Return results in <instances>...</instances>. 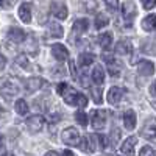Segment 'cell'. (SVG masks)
<instances>
[{
  "label": "cell",
  "mask_w": 156,
  "mask_h": 156,
  "mask_svg": "<svg viewBox=\"0 0 156 156\" xmlns=\"http://www.w3.org/2000/svg\"><path fill=\"white\" fill-rule=\"evenodd\" d=\"M64 101L67 103L69 106H78V108H86L87 106V97L78 90H69V92L64 95Z\"/></svg>",
  "instance_id": "cell-1"
},
{
  "label": "cell",
  "mask_w": 156,
  "mask_h": 156,
  "mask_svg": "<svg viewBox=\"0 0 156 156\" xmlns=\"http://www.w3.org/2000/svg\"><path fill=\"white\" fill-rule=\"evenodd\" d=\"M61 139L66 145H72V147L80 145V140H81L80 134H78V129H75L73 126H69V128L64 129L61 133Z\"/></svg>",
  "instance_id": "cell-2"
},
{
  "label": "cell",
  "mask_w": 156,
  "mask_h": 156,
  "mask_svg": "<svg viewBox=\"0 0 156 156\" xmlns=\"http://www.w3.org/2000/svg\"><path fill=\"white\" fill-rule=\"evenodd\" d=\"M136 5L133 2H126L122 8V20H123V25L125 27H131L133 22H134V16H136Z\"/></svg>",
  "instance_id": "cell-3"
},
{
  "label": "cell",
  "mask_w": 156,
  "mask_h": 156,
  "mask_svg": "<svg viewBox=\"0 0 156 156\" xmlns=\"http://www.w3.org/2000/svg\"><path fill=\"white\" fill-rule=\"evenodd\" d=\"M90 123H92V128L94 129H101L105 128L106 125V111L103 109H94L90 111Z\"/></svg>",
  "instance_id": "cell-4"
},
{
  "label": "cell",
  "mask_w": 156,
  "mask_h": 156,
  "mask_svg": "<svg viewBox=\"0 0 156 156\" xmlns=\"http://www.w3.org/2000/svg\"><path fill=\"white\" fill-rule=\"evenodd\" d=\"M140 134L148 140H156V119H153V117L147 119L140 129Z\"/></svg>",
  "instance_id": "cell-5"
},
{
  "label": "cell",
  "mask_w": 156,
  "mask_h": 156,
  "mask_svg": "<svg viewBox=\"0 0 156 156\" xmlns=\"http://www.w3.org/2000/svg\"><path fill=\"white\" fill-rule=\"evenodd\" d=\"M103 59H105V62L108 64V72H109V75L117 76V75L120 73V70H122V64L117 61L111 53H105V55H103Z\"/></svg>",
  "instance_id": "cell-6"
},
{
  "label": "cell",
  "mask_w": 156,
  "mask_h": 156,
  "mask_svg": "<svg viewBox=\"0 0 156 156\" xmlns=\"http://www.w3.org/2000/svg\"><path fill=\"white\" fill-rule=\"evenodd\" d=\"M0 92H2V95H3L6 100H9V98H12L14 95L19 94V86L12 81V80H6V81L3 83V86L0 87Z\"/></svg>",
  "instance_id": "cell-7"
},
{
  "label": "cell",
  "mask_w": 156,
  "mask_h": 156,
  "mask_svg": "<svg viewBox=\"0 0 156 156\" xmlns=\"http://www.w3.org/2000/svg\"><path fill=\"white\" fill-rule=\"evenodd\" d=\"M44 123H45V119L42 115H39V114H33V115H30L27 119V126H28L30 131H33V133L41 131Z\"/></svg>",
  "instance_id": "cell-8"
},
{
  "label": "cell",
  "mask_w": 156,
  "mask_h": 156,
  "mask_svg": "<svg viewBox=\"0 0 156 156\" xmlns=\"http://www.w3.org/2000/svg\"><path fill=\"white\" fill-rule=\"evenodd\" d=\"M136 142H137V139H136L134 136L126 137V139L122 142V145H120V151H122V154H125V156H134Z\"/></svg>",
  "instance_id": "cell-9"
},
{
  "label": "cell",
  "mask_w": 156,
  "mask_h": 156,
  "mask_svg": "<svg viewBox=\"0 0 156 156\" xmlns=\"http://www.w3.org/2000/svg\"><path fill=\"white\" fill-rule=\"evenodd\" d=\"M42 86H44V80L41 76H31V78H27V81H25V87H27L28 92L39 90Z\"/></svg>",
  "instance_id": "cell-10"
},
{
  "label": "cell",
  "mask_w": 156,
  "mask_h": 156,
  "mask_svg": "<svg viewBox=\"0 0 156 156\" xmlns=\"http://www.w3.org/2000/svg\"><path fill=\"white\" fill-rule=\"evenodd\" d=\"M51 55H53L55 59H58V61H64V59L69 58V50L62 44H55L51 47Z\"/></svg>",
  "instance_id": "cell-11"
},
{
  "label": "cell",
  "mask_w": 156,
  "mask_h": 156,
  "mask_svg": "<svg viewBox=\"0 0 156 156\" xmlns=\"http://www.w3.org/2000/svg\"><path fill=\"white\" fill-rule=\"evenodd\" d=\"M133 51V44L128 39H120L115 45V53L117 55H129Z\"/></svg>",
  "instance_id": "cell-12"
},
{
  "label": "cell",
  "mask_w": 156,
  "mask_h": 156,
  "mask_svg": "<svg viewBox=\"0 0 156 156\" xmlns=\"http://www.w3.org/2000/svg\"><path fill=\"white\" fill-rule=\"evenodd\" d=\"M51 14H53V17H56L59 20L67 19V8H66V5L55 2L53 5H51Z\"/></svg>",
  "instance_id": "cell-13"
},
{
  "label": "cell",
  "mask_w": 156,
  "mask_h": 156,
  "mask_svg": "<svg viewBox=\"0 0 156 156\" xmlns=\"http://www.w3.org/2000/svg\"><path fill=\"white\" fill-rule=\"evenodd\" d=\"M137 72L140 75H144V76H150V75L154 73V64L151 61H147V59L140 61L137 64Z\"/></svg>",
  "instance_id": "cell-14"
},
{
  "label": "cell",
  "mask_w": 156,
  "mask_h": 156,
  "mask_svg": "<svg viewBox=\"0 0 156 156\" xmlns=\"http://www.w3.org/2000/svg\"><path fill=\"white\" fill-rule=\"evenodd\" d=\"M122 97H123V90L120 87H117V86L109 87V90H108V101L111 103V105H117V103L122 100Z\"/></svg>",
  "instance_id": "cell-15"
},
{
  "label": "cell",
  "mask_w": 156,
  "mask_h": 156,
  "mask_svg": "<svg viewBox=\"0 0 156 156\" xmlns=\"http://www.w3.org/2000/svg\"><path fill=\"white\" fill-rule=\"evenodd\" d=\"M95 140V136H84L81 140H80V147L83 151H89V153H92L95 150V145H97V142Z\"/></svg>",
  "instance_id": "cell-16"
},
{
  "label": "cell",
  "mask_w": 156,
  "mask_h": 156,
  "mask_svg": "<svg viewBox=\"0 0 156 156\" xmlns=\"http://www.w3.org/2000/svg\"><path fill=\"white\" fill-rule=\"evenodd\" d=\"M19 17L23 23L31 22V5L30 3H22L19 6Z\"/></svg>",
  "instance_id": "cell-17"
},
{
  "label": "cell",
  "mask_w": 156,
  "mask_h": 156,
  "mask_svg": "<svg viewBox=\"0 0 156 156\" xmlns=\"http://www.w3.org/2000/svg\"><path fill=\"white\" fill-rule=\"evenodd\" d=\"M6 36L9 37V41L16 42V44H20L23 39H25V31L20 30V28H16V27H14V28H9V30H8Z\"/></svg>",
  "instance_id": "cell-18"
},
{
  "label": "cell",
  "mask_w": 156,
  "mask_h": 156,
  "mask_svg": "<svg viewBox=\"0 0 156 156\" xmlns=\"http://www.w3.org/2000/svg\"><path fill=\"white\" fill-rule=\"evenodd\" d=\"M123 125L126 129H133L136 126V112L133 109H128L123 114Z\"/></svg>",
  "instance_id": "cell-19"
},
{
  "label": "cell",
  "mask_w": 156,
  "mask_h": 156,
  "mask_svg": "<svg viewBox=\"0 0 156 156\" xmlns=\"http://www.w3.org/2000/svg\"><path fill=\"white\" fill-rule=\"evenodd\" d=\"M98 44L103 50H109L111 45H112V33L111 31H106V33H101L98 36Z\"/></svg>",
  "instance_id": "cell-20"
},
{
  "label": "cell",
  "mask_w": 156,
  "mask_h": 156,
  "mask_svg": "<svg viewBox=\"0 0 156 156\" xmlns=\"http://www.w3.org/2000/svg\"><path fill=\"white\" fill-rule=\"evenodd\" d=\"M87 27H89V20H87V19H78V20H75V23H73L72 31H73L75 34H83V33H86Z\"/></svg>",
  "instance_id": "cell-21"
},
{
  "label": "cell",
  "mask_w": 156,
  "mask_h": 156,
  "mask_svg": "<svg viewBox=\"0 0 156 156\" xmlns=\"http://www.w3.org/2000/svg\"><path fill=\"white\" fill-rule=\"evenodd\" d=\"M142 28L145 31H154L156 30V14H150L142 20Z\"/></svg>",
  "instance_id": "cell-22"
},
{
  "label": "cell",
  "mask_w": 156,
  "mask_h": 156,
  "mask_svg": "<svg viewBox=\"0 0 156 156\" xmlns=\"http://www.w3.org/2000/svg\"><path fill=\"white\" fill-rule=\"evenodd\" d=\"M62 34H64V30H62V27L59 23H56V22H50L48 23V36H51V37H62Z\"/></svg>",
  "instance_id": "cell-23"
},
{
  "label": "cell",
  "mask_w": 156,
  "mask_h": 156,
  "mask_svg": "<svg viewBox=\"0 0 156 156\" xmlns=\"http://www.w3.org/2000/svg\"><path fill=\"white\" fill-rule=\"evenodd\" d=\"M94 61H95V55L94 53H81L80 56H78V64H80V67H87Z\"/></svg>",
  "instance_id": "cell-24"
},
{
  "label": "cell",
  "mask_w": 156,
  "mask_h": 156,
  "mask_svg": "<svg viewBox=\"0 0 156 156\" xmlns=\"http://www.w3.org/2000/svg\"><path fill=\"white\" fill-rule=\"evenodd\" d=\"M92 81L95 84H98V86L103 84V81H105V70H103L100 66L92 69Z\"/></svg>",
  "instance_id": "cell-25"
},
{
  "label": "cell",
  "mask_w": 156,
  "mask_h": 156,
  "mask_svg": "<svg viewBox=\"0 0 156 156\" xmlns=\"http://www.w3.org/2000/svg\"><path fill=\"white\" fill-rule=\"evenodd\" d=\"M14 109H16V112H17L19 115H25V114H28V111H30V108H28V105H27V101H25L23 98H19V100L16 101Z\"/></svg>",
  "instance_id": "cell-26"
},
{
  "label": "cell",
  "mask_w": 156,
  "mask_h": 156,
  "mask_svg": "<svg viewBox=\"0 0 156 156\" xmlns=\"http://www.w3.org/2000/svg\"><path fill=\"white\" fill-rule=\"evenodd\" d=\"M108 23H109V17H106L105 14H98V16L95 17V28H97V30L106 27Z\"/></svg>",
  "instance_id": "cell-27"
},
{
  "label": "cell",
  "mask_w": 156,
  "mask_h": 156,
  "mask_svg": "<svg viewBox=\"0 0 156 156\" xmlns=\"http://www.w3.org/2000/svg\"><path fill=\"white\" fill-rule=\"evenodd\" d=\"M75 120L80 123L81 126H86L89 117H87V114H86L84 111H76V112H75Z\"/></svg>",
  "instance_id": "cell-28"
},
{
  "label": "cell",
  "mask_w": 156,
  "mask_h": 156,
  "mask_svg": "<svg viewBox=\"0 0 156 156\" xmlns=\"http://www.w3.org/2000/svg\"><path fill=\"white\" fill-rule=\"evenodd\" d=\"M16 64H17V66H20L22 69H30L28 59H27V56H25V55H19L16 58Z\"/></svg>",
  "instance_id": "cell-29"
},
{
  "label": "cell",
  "mask_w": 156,
  "mask_h": 156,
  "mask_svg": "<svg viewBox=\"0 0 156 156\" xmlns=\"http://www.w3.org/2000/svg\"><path fill=\"white\" fill-rule=\"evenodd\" d=\"M28 41H30L31 44H30V47L27 48V51H28L30 55L36 56V53H37V44H36V42H37V41H36V39H34L33 36H30V39H28Z\"/></svg>",
  "instance_id": "cell-30"
},
{
  "label": "cell",
  "mask_w": 156,
  "mask_h": 156,
  "mask_svg": "<svg viewBox=\"0 0 156 156\" xmlns=\"http://www.w3.org/2000/svg\"><path fill=\"white\" fill-rule=\"evenodd\" d=\"M97 2H98V0H83V3H84V6H86V9H87L89 12H94V11H95Z\"/></svg>",
  "instance_id": "cell-31"
},
{
  "label": "cell",
  "mask_w": 156,
  "mask_h": 156,
  "mask_svg": "<svg viewBox=\"0 0 156 156\" xmlns=\"http://www.w3.org/2000/svg\"><path fill=\"white\" fill-rule=\"evenodd\" d=\"M97 140H98V145L101 150H106L108 147V137L105 134H97Z\"/></svg>",
  "instance_id": "cell-32"
},
{
  "label": "cell",
  "mask_w": 156,
  "mask_h": 156,
  "mask_svg": "<svg viewBox=\"0 0 156 156\" xmlns=\"http://www.w3.org/2000/svg\"><path fill=\"white\" fill-rule=\"evenodd\" d=\"M139 156H156V153H154V150H153L151 147L145 145V147H142V148H140Z\"/></svg>",
  "instance_id": "cell-33"
},
{
  "label": "cell",
  "mask_w": 156,
  "mask_h": 156,
  "mask_svg": "<svg viewBox=\"0 0 156 156\" xmlns=\"http://www.w3.org/2000/svg\"><path fill=\"white\" fill-rule=\"evenodd\" d=\"M56 90H58V94H59V95L64 97V95L69 92V84H67V83H59V84L56 86Z\"/></svg>",
  "instance_id": "cell-34"
},
{
  "label": "cell",
  "mask_w": 156,
  "mask_h": 156,
  "mask_svg": "<svg viewBox=\"0 0 156 156\" xmlns=\"http://www.w3.org/2000/svg\"><path fill=\"white\" fill-rule=\"evenodd\" d=\"M105 5L109 11H117V8H119V0H105Z\"/></svg>",
  "instance_id": "cell-35"
},
{
  "label": "cell",
  "mask_w": 156,
  "mask_h": 156,
  "mask_svg": "<svg viewBox=\"0 0 156 156\" xmlns=\"http://www.w3.org/2000/svg\"><path fill=\"white\" fill-rule=\"evenodd\" d=\"M92 98H94V101L97 103V105L101 103V90L100 89H92Z\"/></svg>",
  "instance_id": "cell-36"
},
{
  "label": "cell",
  "mask_w": 156,
  "mask_h": 156,
  "mask_svg": "<svg viewBox=\"0 0 156 156\" xmlns=\"http://www.w3.org/2000/svg\"><path fill=\"white\" fill-rule=\"evenodd\" d=\"M140 2H142L145 9H151V8L156 6V0H140Z\"/></svg>",
  "instance_id": "cell-37"
},
{
  "label": "cell",
  "mask_w": 156,
  "mask_h": 156,
  "mask_svg": "<svg viewBox=\"0 0 156 156\" xmlns=\"http://www.w3.org/2000/svg\"><path fill=\"white\" fill-rule=\"evenodd\" d=\"M14 0H0V9H6V8H11Z\"/></svg>",
  "instance_id": "cell-38"
},
{
  "label": "cell",
  "mask_w": 156,
  "mask_h": 156,
  "mask_svg": "<svg viewBox=\"0 0 156 156\" xmlns=\"http://www.w3.org/2000/svg\"><path fill=\"white\" fill-rule=\"evenodd\" d=\"M69 67H70V73H72L75 78H78V76H76V69H75V62H73V61H69Z\"/></svg>",
  "instance_id": "cell-39"
},
{
  "label": "cell",
  "mask_w": 156,
  "mask_h": 156,
  "mask_svg": "<svg viewBox=\"0 0 156 156\" xmlns=\"http://www.w3.org/2000/svg\"><path fill=\"white\" fill-rule=\"evenodd\" d=\"M5 66H6V58L3 55H0V70H3Z\"/></svg>",
  "instance_id": "cell-40"
},
{
  "label": "cell",
  "mask_w": 156,
  "mask_h": 156,
  "mask_svg": "<svg viewBox=\"0 0 156 156\" xmlns=\"http://www.w3.org/2000/svg\"><path fill=\"white\" fill-rule=\"evenodd\" d=\"M58 120H59V114H51L50 119H48V122H51V123H55V122H58Z\"/></svg>",
  "instance_id": "cell-41"
},
{
  "label": "cell",
  "mask_w": 156,
  "mask_h": 156,
  "mask_svg": "<svg viewBox=\"0 0 156 156\" xmlns=\"http://www.w3.org/2000/svg\"><path fill=\"white\" fill-rule=\"evenodd\" d=\"M150 92H151V95H153V97H156V81L151 84V87H150Z\"/></svg>",
  "instance_id": "cell-42"
},
{
  "label": "cell",
  "mask_w": 156,
  "mask_h": 156,
  "mask_svg": "<svg viewBox=\"0 0 156 156\" xmlns=\"http://www.w3.org/2000/svg\"><path fill=\"white\" fill-rule=\"evenodd\" d=\"M45 156H61L59 153H56V151H53V150H51V151H47L45 153Z\"/></svg>",
  "instance_id": "cell-43"
},
{
  "label": "cell",
  "mask_w": 156,
  "mask_h": 156,
  "mask_svg": "<svg viewBox=\"0 0 156 156\" xmlns=\"http://www.w3.org/2000/svg\"><path fill=\"white\" fill-rule=\"evenodd\" d=\"M62 156H73V153H72L70 150H66V151L62 153Z\"/></svg>",
  "instance_id": "cell-44"
},
{
  "label": "cell",
  "mask_w": 156,
  "mask_h": 156,
  "mask_svg": "<svg viewBox=\"0 0 156 156\" xmlns=\"http://www.w3.org/2000/svg\"><path fill=\"white\" fill-rule=\"evenodd\" d=\"M3 144H5V139H3V136H2V134H0V148L3 147Z\"/></svg>",
  "instance_id": "cell-45"
},
{
  "label": "cell",
  "mask_w": 156,
  "mask_h": 156,
  "mask_svg": "<svg viewBox=\"0 0 156 156\" xmlns=\"http://www.w3.org/2000/svg\"><path fill=\"white\" fill-rule=\"evenodd\" d=\"M2 156H12V154H9V153H3Z\"/></svg>",
  "instance_id": "cell-46"
}]
</instances>
